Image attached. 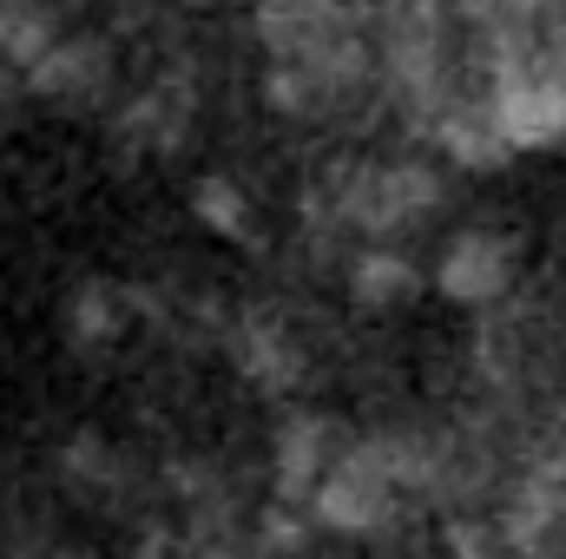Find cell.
Segmentation results:
<instances>
[{"mask_svg":"<svg viewBox=\"0 0 566 559\" xmlns=\"http://www.w3.org/2000/svg\"><path fill=\"white\" fill-rule=\"evenodd\" d=\"M191 106H198L191 80H185V73H158L151 86H139V93L113 113V133H119L126 151L165 158V151H178V145L191 139Z\"/></svg>","mask_w":566,"mask_h":559,"instance_id":"cell-6","label":"cell"},{"mask_svg":"<svg viewBox=\"0 0 566 559\" xmlns=\"http://www.w3.org/2000/svg\"><path fill=\"white\" fill-rule=\"evenodd\" d=\"M191 218H198L211 238H251V198H244V184H231V178H198Z\"/></svg>","mask_w":566,"mask_h":559,"instance_id":"cell-11","label":"cell"},{"mask_svg":"<svg viewBox=\"0 0 566 559\" xmlns=\"http://www.w3.org/2000/svg\"><path fill=\"white\" fill-rule=\"evenodd\" d=\"M343 289H349L356 309H402L422 289V271L396 238H363L343 264Z\"/></svg>","mask_w":566,"mask_h":559,"instance_id":"cell-8","label":"cell"},{"mask_svg":"<svg viewBox=\"0 0 566 559\" xmlns=\"http://www.w3.org/2000/svg\"><path fill=\"white\" fill-rule=\"evenodd\" d=\"M231 362L258 382V389H296L303 376H310V342H303V329H296V316L283 309V303H251L238 323H231Z\"/></svg>","mask_w":566,"mask_h":559,"instance_id":"cell-4","label":"cell"},{"mask_svg":"<svg viewBox=\"0 0 566 559\" xmlns=\"http://www.w3.org/2000/svg\"><path fill=\"white\" fill-rule=\"evenodd\" d=\"M53 40H60V20H53L40 0H0V60H7V66L27 73Z\"/></svg>","mask_w":566,"mask_h":559,"instance_id":"cell-10","label":"cell"},{"mask_svg":"<svg viewBox=\"0 0 566 559\" xmlns=\"http://www.w3.org/2000/svg\"><path fill=\"white\" fill-rule=\"evenodd\" d=\"M343 441H349V434H343L329 415H316V409L283 415L277 428H271V487H277L290 507H303V500L316 494V481H323V467L336 461Z\"/></svg>","mask_w":566,"mask_h":559,"instance_id":"cell-5","label":"cell"},{"mask_svg":"<svg viewBox=\"0 0 566 559\" xmlns=\"http://www.w3.org/2000/svg\"><path fill=\"white\" fill-rule=\"evenodd\" d=\"M434 151L448 158V165H461V171H494V165H507L514 158V145L501 139V126H494V106H488V93L481 86H461L434 119L422 126Z\"/></svg>","mask_w":566,"mask_h":559,"instance_id":"cell-7","label":"cell"},{"mask_svg":"<svg viewBox=\"0 0 566 559\" xmlns=\"http://www.w3.org/2000/svg\"><path fill=\"white\" fill-rule=\"evenodd\" d=\"M113 46L93 33H60L33 66H27V93L60 106V113H93L113 99Z\"/></svg>","mask_w":566,"mask_h":559,"instance_id":"cell-3","label":"cell"},{"mask_svg":"<svg viewBox=\"0 0 566 559\" xmlns=\"http://www.w3.org/2000/svg\"><path fill=\"white\" fill-rule=\"evenodd\" d=\"M402 507H409V487H402V474H396L382 434H356V441H343L336 461L323 467L316 494L303 500L310 527H323V534H349V540H376V534H389Z\"/></svg>","mask_w":566,"mask_h":559,"instance_id":"cell-1","label":"cell"},{"mask_svg":"<svg viewBox=\"0 0 566 559\" xmlns=\"http://www.w3.org/2000/svg\"><path fill=\"white\" fill-rule=\"evenodd\" d=\"M133 323V289L119 283H80L73 303H66V336L80 349H113Z\"/></svg>","mask_w":566,"mask_h":559,"instance_id":"cell-9","label":"cell"},{"mask_svg":"<svg viewBox=\"0 0 566 559\" xmlns=\"http://www.w3.org/2000/svg\"><path fill=\"white\" fill-rule=\"evenodd\" d=\"M514 283H521V238L507 224H461L434 257V289L474 316L494 309Z\"/></svg>","mask_w":566,"mask_h":559,"instance_id":"cell-2","label":"cell"},{"mask_svg":"<svg viewBox=\"0 0 566 559\" xmlns=\"http://www.w3.org/2000/svg\"><path fill=\"white\" fill-rule=\"evenodd\" d=\"M20 93H27V73H20V66H7V60H0V106H13V99H20Z\"/></svg>","mask_w":566,"mask_h":559,"instance_id":"cell-12","label":"cell"}]
</instances>
